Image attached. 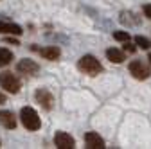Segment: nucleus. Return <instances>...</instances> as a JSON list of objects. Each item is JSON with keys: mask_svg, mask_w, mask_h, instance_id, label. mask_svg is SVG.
<instances>
[{"mask_svg": "<svg viewBox=\"0 0 151 149\" xmlns=\"http://www.w3.org/2000/svg\"><path fill=\"white\" fill-rule=\"evenodd\" d=\"M147 59H149V63H151V54H149V56H147Z\"/></svg>", "mask_w": 151, "mask_h": 149, "instance_id": "aec40b11", "label": "nucleus"}, {"mask_svg": "<svg viewBox=\"0 0 151 149\" xmlns=\"http://www.w3.org/2000/svg\"><path fill=\"white\" fill-rule=\"evenodd\" d=\"M24 31L18 24L13 22H0V34H11V36H20Z\"/></svg>", "mask_w": 151, "mask_h": 149, "instance_id": "9b49d317", "label": "nucleus"}, {"mask_svg": "<svg viewBox=\"0 0 151 149\" xmlns=\"http://www.w3.org/2000/svg\"><path fill=\"white\" fill-rule=\"evenodd\" d=\"M6 42L7 43H13V45H20V43H18V40H13V38H6Z\"/></svg>", "mask_w": 151, "mask_h": 149, "instance_id": "a211bd4d", "label": "nucleus"}, {"mask_svg": "<svg viewBox=\"0 0 151 149\" xmlns=\"http://www.w3.org/2000/svg\"><path fill=\"white\" fill-rule=\"evenodd\" d=\"M135 43H137V47L142 49V50H146V49L151 47V42H149L147 38H144V36H135Z\"/></svg>", "mask_w": 151, "mask_h": 149, "instance_id": "4468645a", "label": "nucleus"}, {"mask_svg": "<svg viewBox=\"0 0 151 149\" xmlns=\"http://www.w3.org/2000/svg\"><path fill=\"white\" fill-rule=\"evenodd\" d=\"M113 40H117V42H129V32L128 31H115L113 32Z\"/></svg>", "mask_w": 151, "mask_h": 149, "instance_id": "2eb2a0df", "label": "nucleus"}, {"mask_svg": "<svg viewBox=\"0 0 151 149\" xmlns=\"http://www.w3.org/2000/svg\"><path fill=\"white\" fill-rule=\"evenodd\" d=\"M54 145L58 147V149H74L76 147V140L67 131H56V135H54Z\"/></svg>", "mask_w": 151, "mask_h": 149, "instance_id": "39448f33", "label": "nucleus"}, {"mask_svg": "<svg viewBox=\"0 0 151 149\" xmlns=\"http://www.w3.org/2000/svg\"><path fill=\"white\" fill-rule=\"evenodd\" d=\"M40 56H42L43 59L56 61V59H60V56H61V49H60V47H56V45L43 47V49H40Z\"/></svg>", "mask_w": 151, "mask_h": 149, "instance_id": "9d476101", "label": "nucleus"}, {"mask_svg": "<svg viewBox=\"0 0 151 149\" xmlns=\"http://www.w3.org/2000/svg\"><path fill=\"white\" fill-rule=\"evenodd\" d=\"M34 97H36V102L40 104L43 110H52V106H54V97H52V94H50L49 90L38 88L36 94H34Z\"/></svg>", "mask_w": 151, "mask_h": 149, "instance_id": "423d86ee", "label": "nucleus"}, {"mask_svg": "<svg viewBox=\"0 0 151 149\" xmlns=\"http://www.w3.org/2000/svg\"><path fill=\"white\" fill-rule=\"evenodd\" d=\"M0 86L6 92H9V94H18L22 88V83L13 72H2L0 74Z\"/></svg>", "mask_w": 151, "mask_h": 149, "instance_id": "7ed1b4c3", "label": "nucleus"}, {"mask_svg": "<svg viewBox=\"0 0 151 149\" xmlns=\"http://www.w3.org/2000/svg\"><path fill=\"white\" fill-rule=\"evenodd\" d=\"M144 14L147 16V18H151V4H144Z\"/></svg>", "mask_w": 151, "mask_h": 149, "instance_id": "f3484780", "label": "nucleus"}, {"mask_svg": "<svg viewBox=\"0 0 151 149\" xmlns=\"http://www.w3.org/2000/svg\"><path fill=\"white\" fill-rule=\"evenodd\" d=\"M106 58H108L111 63H124V59H126V52L111 47V49L106 50Z\"/></svg>", "mask_w": 151, "mask_h": 149, "instance_id": "f8f14e48", "label": "nucleus"}, {"mask_svg": "<svg viewBox=\"0 0 151 149\" xmlns=\"http://www.w3.org/2000/svg\"><path fill=\"white\" fill-rule=\"evenodd\" d=\"M0 124L6 129H14L16 128V117L9 110H0Z\"/></svg>", "mask_w": 151, "mask_h": 149, "instance_id": "1a4fd4ad", "label": "nucleus"}, {"mask_svg": "<svg viewBox=\"0 0 151 149\" xmlns=\"http://www.w3.org/2000/svg\"><path fill=\"white\" fill-rule=\"evenodd\" d=\"M85 144H86L88 149H104L106 147L104 145V138L99 133H96V131L85 133Z\"/></svg>", "mask_w": 151, "mask_h": 149, "instance_id": "0eeeda50", "label": "nucleus"}, {"mask_svg": "<svg viewBox=\"0 0 151 149\" xmlns=\"http://www.w3.org/2000/svg\"><path fill=\"white\" fill-rule=\"evenodd\" d=\"M16 70L25 74V76H34V74H38V70H40V65L32 59H20L16 65Z\"/></svg>", "mask_w": 151, "mask_h": 149, "instance_id": "6e6552de", "label": "nucleus"}, {"mask_svg": "<svg viewBox=\"0 0 151 149\" xmlns=\"http://www.w3.org/2000/svg\"><path fill=\"white\" fill-rule=\"evenodd\" d=\"M20 120L27 131H38L42 128V119L38 115V111L31 106H24L20 110Z\"/></svg>", "mask_w": 151, "mask_h": 149, "instance_id": "f257e3e1", "label": "nucleus"}, {"mask_svg": "<svg viewBox=\"0 0 151 149\" xmlns=\"http://www.w3.org/2000/svg\"><path fill=\"white\" fill-rule=\"evenodd\" d=\"M13 61V52L4 49V47H0V67H6Z\"/></svg>", "mask_w": 151, "mask_h": 149, "instance_id": "ddd939ff", "label": "nucleus"}, {"mask_svg": "<svg viewBox=\"0 0 151 149\" xmlns=\"http://www.w3.org/2000/svg\"><path fill=\"white\" fill-rule=\"evenodd\" d=\"M129 74H131V76H133L135 79H147L149 76H151V70L140 61V59H133V61H131L129 63Z\"/></svg>", "mask_w": 151, "mask_h": 149, "instance_id": "20e7f679", "label": "nucleus"}, {"mask_svg": "<svg viewBox=\"0 0 151 149\" xmlns=\"http://www.w3.org/2000/svg\"><path fill=\"white\" fill-rule=\"evenodd\" d=\"M124 50L131 54V52H135V50H137V47H133V45H131L129 42H126V45H124Z\"/></svg>", "mask_w": 151, "mask_h": 149, "instance_id": "dca6fc26", "label": "nucleus"}, {"mask_svg": "<svg viewBox=\"0 0 151 149\" xmlns=\"http://www.w3.org/2000/svg\"><path fill=\"white\" fill-rule=\"evenodd\" d=\"M78 68L81 72H85L86 76H97V74L103 72L101 61L96 58V56H92V54H85L83 56V58L78 61Z\"/></svg>", "mask_w": 151, "mask_h": 149, "instance_id": "f03ea898", "label": "nucleus"}, {"mask_svg": "<svg viewBox=\"0 0 151 149\" xmlns=\"http://www.w3.org/2000/svg\"><path fill=\"white\" fill-rule=\"evenodd\" d=\"M6 101H7L6 95H4V94H0V104H6Z\"/></svg>", "mask_w": 151, "mask_h": 149, "instance_id": "6ab92c4d", "label": "nucleus"}]
</instances>
